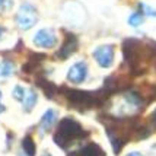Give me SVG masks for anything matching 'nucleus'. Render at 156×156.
Instances as JSON below:
<instances>
[{"label": "nucleus", "instance_id": "obj_1", "mask_svg": "<svg viewBox=\"0 0 156 156\" xmlns=\"http://www.w3.org/2000/svg\"><path fill=\"white\" fill-rule=\"evenodd\" d=\"M88 134L85 130L82 129V126L73 118H63L58 124V130L54 134V142L60 146V147H67L72 143L82 139Z\"/></svg>", "mask_w": 156, "mask_h": 156}, {"label": "nucleus", "instance_id": "obj_2", "mask_svg": "<svg viewBox=\"0 0 156 156\" xmlns=\"http://www.w3.org/2000/svg\"><path fill=\"white\" fill-rule=\"evenodd\" d=\"M64 96L67 98V101L76 107V108H90V107H95L96 104L99 102V98L89 92L85 90H77V89H66Z\"/></svg>", "mask_w": 156, "mask_h": 156}, {"label": "nucleus", "instance_id": "obj_3", "mask_svg": "<svg viewBox=\"0 0 156 156\" xmlns=\"http://www.w3.org/2000/svg\"><path fill=\"white\" fill-rule=\"evenodd\" d=\"M16 23L20 29H31L37 23L38 20V15H37V9H35L31 3H22L16 13Z\"/></svg>", "mask_w": 156, "mask_h": 156}, {"label": "nucleus", "instance_id": "obj_4", "mask_svg": "<svg viewBox=\"0 0 156 156\" xmlns=\"http://www.w3.org/2000/svg\"><path fill=\"white\" fill-rule=\"evenodd\" d=\"M94 58L95 61L104 69H108L114 63V47L112 45H99L94 50Z\"/></svg>", "mask_w": 156, "mask_h": 156}, {"label": "nucleus", "instance_id": "obj_5", "mask_svg": "<svg viewBox=\"0 0 156 156\" xmlns=\"http://www.w3.org/2000/svg\"><path fill=\"white\" fill-rule=\"evenodd\" d=\"M34 44L41 48H53L57 44V35L54 29H50V28L40 29L34 37Z\"/></svg>", "mask_w": 156, "mask_h": 156}, {"label": "nucleus", "instance_id": "obj_6", "mask_svg": "<svg viewBox=\"0 0 156 156\" xmlns=\"http://www.w3.org/2000/svg\"><path fill=\"white\" fill-rule=\"evenodd\" d=\"M88 76V64L85 61L75 63L67 72V80L72 83H82Z\"/></svg>", "mask_w": 156, "mask_h": 156}, {"label": "nucleus", "instance_id": "obj_7", "mask_svg": "<svg viewBox=\"0 0 156 156\" xmlns=\"http://www.w3.org/2000/svg\"><path fill=\"white\" fill-rule=\"evenodd\" d=\"M76 50H77V38L73 34H67L66 38H64L63 45H61V48L57 53V57L61 58V60H66L75 53Z\"/></svg>", "mask_w": 156, "mask_h": 156}, {"label": "nucleus", "instance_id": "obj_8", "mask_svg": "<svg viewBox=\"0 0 156 156\" xmlns=\"http://www.w3.org/2000/svg\"><path fill=\"white\" fill-rule=\"evenodd\" d=\"M76 156H105V152L96 144V143H89L85 147H82Z\"/></svg>", "mask_w": 156, "mask_h": 156}, {"label": "nucleus", "instance_id": "obj_9", "mask_svg": "<svg viewBox=\"0 0 156 156\" xmlns=\"http://www.w3.org/2000/svg\"><path fill=\"white\" fill-rule=\"evenodd\" d=\"M55 118H57V114H55L54 109H47L44 112V115L41 117V121H40V127L42 129V131H48L51 129L53 124L55 122Z\"/></svg>", "mask_w": 156, "mask_h": 156}, {"label": "nucleus", "instance_id": "obj_10", "mask_svg": "<svg viewBox=\"0 0 156 156\" xmlns=\"http://www.w3.org/2000/svg\"><path fill=\"white\" fill-rule=\"evenodd\" d=\"M15 73V64L9 60L0 61V82H6Z\"/></svg>", "mask_w": 156, "mask_h": 156}, {"label": "nucleus", "instance_id": "obj_11", "mask_svg": "<svg viewBox=\"0 0 156 156\" xmlns=\"http://www.w3.org/2000/svg\"><path fill=\"white\" fill-rule=\"evenodd\" d=\"M37 85H38V86L44 90V94H45V96H47V98H53V96H54V94H55V90H57V88L54 86V83H51L50 80L44 79V77L37 79Z\"/></svg>", "mask_w": 156, "mask_h": 156}, {"label": "nucleus", "instance_id": "obj_12", "mask_svg": "<svg viewBox=\"0 0 156 156\" xmlns=\"http://www.w3.org/2000/svg\"><path fill=\"white\" fill-rule=\"evenodd\" d=\"M38 101V95L35 92L34 89H28L27 90V95H25V99H23V109L29 112L32 111V108L35 107V104Z\"/></svg>", "mask_w": 156, "mask_h": 156}, {"label": "nucleus", "instance_id": "obj_13", "mask_svg": "<svg viewBox=\"0 0 156 156\" xmlns=\"http://www.w3.org/2000/svg\"><path fill=\"white\" fill-rule=\"evenodd\" d=\"M22 149L25 152V155L28 156H35V152H37V147H35V143L32 140L31 136H27L23 140H22Z\"/></svg>", "mask_w": 156, "mask_h": 156}, {"label": "nucleus", "instance_id": "obj_14", "mask_svg": "<svg viewBox=\"0 0 156 156\" xmlns=\"http://www.w3.org/2000/svg\"><path fill=\"white\" fill-rule=\"evenodd\" d=\"M25 95H27V90H25V88H23V86H20V85H16V86L13 88V90H12V96H13L16 101L23 102Z\"/></svg>", "mask_w": 156, "mask_h": 156}, {"label": "nucleus", "instance_id": "obj_15", "mask_svg": "<svg viewBox=\"0 0 156 156\" xmlns=\"http://www.w3.org/2000/svg\"><path fill=\"white\" fill-rule=\"evenodd\" d=\"M13 6L12 0H0V15L6 13L7 10H10Z\"/></svg>", "mask_w": 156, "mask_h": 156}, {"label": "nucleus", "instance_id": "obj_16", "mask_svg": "<svg viewBox=\"0 0 156 156\" xmlns=\"http://www.w3.org/2000/svg\"><path fill=\"white\" fill-rule=\"evenodd\" d=\"M142 20H143L142 15L137 13V12H136V13H133L129 18V22H130V25H131V27H139V25L142 23Z\"/></svg>", "mask_w": 156, "mask_h": 156}, {"label": "nucleus", "instance_id": "obj_17", "mask_svg": "<svg viewBox=\"0 0 156 156\" xmlns=\"http://www.w3.org/2000/svg\"><path fill=\"white\" fill-rule=\"evenodd\" d=\"M150 124H152V126L156 129V109L152 112V115H150Z\"/></svg>", "mask_w": 156, "mask_h": 156}, {"label": "nucleus", "instance_id": "obj_18", "mask_svg": "<svg viewBox=\"0 0 156 156\" xmlns=\"http://www.w3.org/2000/svg\"><path fill=\"white\" fill-rule=\"evenodd\" d=\"M126 156H143L142 153H139V152H130V153H127Z\"/></svg>", "mask_w": 156, "mask_h": 156}, {"label": "nucleus", "instance_id": "obj_19", "mask_svg": "<svg viewBox=\"0 0 156 156\" xmlns=\"http://www.w3.org/2000/svg\"><path fill=\"white\" fill-rule=\"evenodd\" d=\"M5 111V105L3 104H0V112H3Z\"/></svg>", "mask_w": 156, "mask_h": 156}, {"label": "nucleus", "instance_id": "obj_20", "mask_svg": "<svg viewBox=\"0 0 156 156\" xmlns=\"http://www.w3.org/2000/svg\"><path fill=\"white\" fill-rule=\"evenodd\" d=\"M2 34H3V28L0 27V37H2Z\"/></svg>", "mask_w": 156, "mask_h": 156}, {"label": "nucleus", "instance_id": "obj_21", "mask_svg": "<svg viewBox=\"0 0 156 156\" xmlns=\"http://www.w3.org/2000/svg\"><path fill=\"white\" fill-rule=\"evenodd\" d=\"M42 156H51V155H48V153H45V155H42Z\"/></svg>", "mask_w": 156, "mask_h": 156}, {"label": "nucleus", "instance_id": "obj_22", "mask_svg": "<svg viewBox=\"0 0 156 156\" xmlns=\"http://www.w3.org/2000/svg\"><path fill=\"white\" fill-rule=\"evenodd\" d=\"M0 98H2V92H0Z\"/></svg>", "mask_w": 156, "mask_h": 156}]
</instances>
